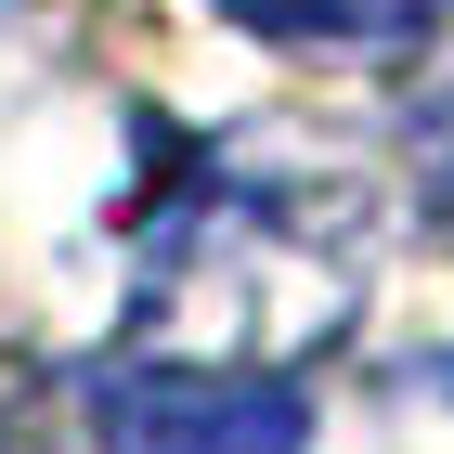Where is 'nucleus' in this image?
<instances>
[{"label":"nucleus","mask_w":454,"mask_h":454,"mask_svg":"<svg viewBox=\"0 0 454 454\" xmlns=\"http://www.w3.org/2000/svg\"><path fill=\"white\" fill-rule=\"evenodd\" d=\"M221 13L260 39H299V52H416L428 39V0H221Z\"/></svg>","instance_id":"f03ea898"},{"label":"nucleus","mask_w":454,"mask_h":454,"mask_svg":"<svg viewBox=\"0 0 454 454\" xmlns=\"http://www.w3.org/2000/svg\"><path fill=\"white\" fill-rule=\"evenodd\" d=\"M442 377H454V364H442Z\"/></svg>","instance_id":"7ed1b4c3"},{"label":"nucleus","mask_w":454,"mask_h":454,"mask_svg":"<svg viewBox=\"0 0 454 454\" xmlns=\"http://www.w3.org/2000/svg\"><path fill=\"white\" fill-rule=\"evenodd\" d=\"M91 428L105 454H299L312 403L286 377H234V364H143V377H105Z\"/></svg>","instance_id":"f257e3e1"}]
</instances>
